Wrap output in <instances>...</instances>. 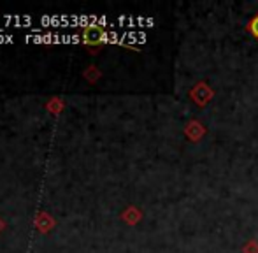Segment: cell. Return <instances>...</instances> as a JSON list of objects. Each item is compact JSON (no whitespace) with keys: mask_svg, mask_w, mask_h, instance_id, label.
Masks as SVG:
<instances>
[{"mask_svg":"<svg viewBox=\"0 0 258 253\" xmlns=\"http://www.w3.org/2000/svg\"><path fill=\"white\" fill-rule=\"evenodd\" d=\"M246 28H248V32L253 35V37L258 39V14H256L255 18H253L251 21H249V23H248V27H246Z\"/></svg>","mask_w":258,"mask_h":253,"instance_id":"2","label":"cell"},{"mask_svg":"<svg viewBox=\"0 0 258 253\" xmlns=\"http://www.w3.org/2000/svg\"><path fill=\"white\" fill-rule=\"evenodd\" d=\"M105 37V30L99 25H90V27L83 28V39L86 44H99Z\"/></svg>","mask_w":258,"mask_h":253,"instance_id":"1","label":"cell"}]
</instances>
